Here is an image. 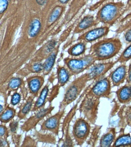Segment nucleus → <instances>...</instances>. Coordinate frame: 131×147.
<instances>
[{
	"label": "nucleus",
	"instance_id": "nucleus-1",
	"mask_svg": "<svg viewBox=\"0 0 131 147\" xmlns=\"http://www.w3.org/2000/svg\"><path fill=\"white\" fill-rule=\"evenodd\" d=\"M122 48V44L119 38H107L92 46L90 54L96 61L108 60L118 55Z\"/></svg>",
	"mask_w": 131,
	"mask_h": 147
},
{
	"label": "nucleus",
	"instance_id": "nucleus-2",
	"mask_svg": "<svg viewBox=\"0 0 131 147\" xmlns=\"http://www.w3.org/2000/svg\"><path fill=\"white\" fill-rule=\"evenodd\" d=\"M125 9V4L121 1L107 2L99 10L96 20L98 22L110 27L122 16Z\"/></svg>",
	"mask_w": 131,
	"mask_h": 147
},
{
	"label": "nucleus",
	"instance_id": "nucleus-3",
	"mask_svg": "<svg viewBox=\"0 0 131 147\" xmlns=\"http://www.w3.org/2000/svg\"><path fill=\"white\" fill-rule=\"evenodd\" d=\"M89 81L87 73L73 80L65 90L63 100L59 103V110L65 109L68 105L76 100Z\"/></svg>",
	"mask_w": 131,
	"mask_h": 147
},
{
	"label": "nucleus",
	"instance_id": "nucleus-4",
	"mask_svg": "<svg viewBox=\"0 0 131 147\" xmlns=\"http://www.w3.org/2000/svg\"><path fill=\"white\" fill-rule=\"evenodd\" d=\"M84 94L78 109L90 123L95 125L98 117L100 99Z\"/></svg>",
	"mask_w": 131,
	"mask_h": 147
},
{
	"label": "nucleus",
	"instance_id": "nucleus-5",
	"mask_svg": "<svg viewBox=\"0 0 131 147\" xmlns=\"http://www.w3.org/2000/svg\"><path fill=\"white\" fill-rule=\"evenodd\" d=\"M96 61L91 54L80 57H66L64 62L72 76H76L83 72L90 67Z\"/></svg>",
	"mask_w": 131,
	"mask_h": 147
},
{
	"label": "nucleus",
	"instance_id": "nucleus-6",
	"mask_svg": "<svg viewBox=\"0 0 131 147\" xmlns=\"http://www.w3.org/2000/svg\"><path fill=\"white\" fill-rule=\"evenodd\" d=\"M90 85L83 94L100 99L110 98L111 93V83L109 77H104Z\"/></svg>",
	"mask_w": 131,
	"mask_h": 147
},
{
	"label": "nucleus",
	"instance_id": "nucleus-7",
	"mask_svg": "<svg viewBox=\"0 0 131 147\" xmlns=\"http://www.w3.org/2000/svg\"><path fill=\"white\" fill-rule=\"evenodd\" d=\"M90 124L84 118L76 119L72 127V134L77 146H81L87 140L91 131Z\"/></svg>",
	"mask_w": 131,
	"mask_h": 147
},
{
	"label": "nucleus",
	"instance_id": "nucleus-8",
	"mask_svg": "<svg viewBox=\"0 0 131 147\" xmlns=\"http://www.w3.org/2000/svg\"><path fill=\"white\" fill-rule=\"evenodd\" d=\"M79 102V99L75 105L74 106L71 110L66 116L63 120L62 125V137L61 138L59 143L63 142L61 146H74L73 141L70 133V123L72 120V118L76 114L78 109V103Z\"/></svg>",
	"mask_w": 131,
	"mask_h": 147
},
{
	"label": "nucleus",
	"instance_id": "nucleus-9",
	"mask_svg": "<svg viewBox=\"0 0 131 147\" xmlns=\"http://www.w3.org/2000/svg\"><path fill=\"white\" fill-rule=\"evenodd\" d=\"M116 64H117L116 61L103 62L96 64L94 63L88 69V70L87 72L90 81L93 80L94 83L102 79Z\"/></svg>",
	"mask_w": 131,
	"mask_h": 147
},
{
	"label": "nucleus",
	"instance_id": "nucleus-10",
	"mask_svg": "<svg viewBox=\"0 0 131 147\" xmlns=\"http://www.w3.org/2000/svg\"><path fill=\"white\" fill-rule=\"evenodd\" d=\"M65 112V109L59 110L56 113L48 117L41 123L40 131H49L55 136H58L61 120Z\"/></svg>",
	"mask_w": 131,
	"mask_h": 147
},
{
	"label": "nucleus",
	"instance_id": "nucleus-11",
	"mask_svg": "<svg viewBox=\"0 0 131 147\" xmlns=\"http://www.w3.org/2000/svg\"><path fill=\"white\" fill-rule=\"evenodd\" d=\"M55 109L51 103L48 107L44 108L36 111L33 115L31 116L23 124L21 127L22 130L28 132L35 128L37 125L45 117H47Z\"/></svg>",
	"mask_w": 131,
	"mask_h": 147
},
{
	"label": "nucleus",
	"instance_id": "nucleus-12",
	"mask_svg": "<svg viewBox=\"0 0 131 147\" xmlns=\"http://www.w3.org/2000/svg\"><path fill=\"white\" fill-rule=\"evenodd\" d=\"M128 67L126 63H120L108 76L113 87H119L125 82L127 78Z\"/></svg>",
	"mask_w": 131,
	"mask_h": 147
},
{
	"label": "nucleus",
	"instance_id": "nucleus-13",
	"mask_svg": "<svg viewBox=\"0 0 131 147\" xmlns=\"http://www.w3.org/2000/svg\"><path fill=\"white\" fill-rule=\"evenodd\" d=\"M110 30V27L106 25L95 28L82 34L78 40L86 42H93L106 36Z\"/></svg>",
	"mask_w": 131,
	"mask_h": 147
},
{
	"label": "nucleus",
	"instance_id": "nucleus-14",
	"mask_svg": "<svg viewBox=\"0 0 131 147\" xmlns=\"http://www.w3.org/2000/svg\"><path fill=\"white\" fill-rule=\"evenodd\" d=\"M45 81V78L42 76H34L27 79L29 90L32 96L38 97Z\"/></svg>",
	"mask_w": 131,
	"mask_h": 147
},
{
	"label": "nucleus",
	"instance_id": "nucleus-15",
	"mask_svg": "<svg viewBox=\"0 0 131 147\" xmlns=\"http://www.w3.org/2000/svg\"><path fill=\"white\" fill-rule=\"evenodd\" d=\"M49 92V83L46 84L40 91L38 98L34 103L32 111L36 112L40 109L45 107L46 104L48 102V99Z\"/></svg>",
	"mask_w": 131,
	"mask_h": 147
},
{
	"label": "nucleus",
	"instance_id": "nucleus-16",
	"mask_svg": "<svg viewBox=\"0 0 131 147\" xmlns=\"http://www.w3.org/2000/svg\"><path fill=\"white\" fill-rule=\"evenodd\" d=\"M117 100L122 104H127L131 101V84L126 83L115 92Z\"/></svg>",
	"mask_w": 131,
	"mask_h": 147
},
{
	"label": "nucleus",
	"instance_id": "nucleus-17",
	"mask_svg": "<svg viewBox=\"0 0 131 147\" xmlns=\"http://www.w3.org/2000/svg\"><path fill=\"white\" fill-rule=\"evenodd\" d=\"M117 135L116 129L114 127L108 128L107 132L101 137L99 141V146L110 147L112 146L115 140Z\"/></svg>",
	"mask_w": 131,
	"mask_h": 147
},
{
	"label": "nucleus",
	"instance_id": "nucleus-18",
	"mask_svg": "<svg viewBox=\"0 0 131 147\" xmlns=\"http://www.w3.org/2000/svg\"><path fill=\"white\" fill-rule=\"evenodd\" d=\"M57 84L60 87H64L72 76V75L66 66H58L57 69Z\"/></svg>",
	"mask_w": 131,
	"mask_h": 147
},
{
	"label": "nucleus",
	"instance_id": "nucleus-19",
	"mask_svg": "<svg viewBox=\"0 0 131 147\" xmlns=\"http://www.w3.org/2000/svg\"><path fill=\"white\" fill-rule=\"evenodd\" d=\"M99 23L93 16H86L82 20L74 31L76 33L82 32L91 26H95Z\"/></svg>",
	"mask_w": 131,
	"mask_h": 147
},
{
	"label": "nucleus",
	"instance_id": "nucleus-20",
	"mask_svg": "<svg viewBox=\"0 0 131 147\" xmlns=\"http://www.w3.org/2000/svg\"><path fill=\"white\" fill-rule=\"evenodd\" d=\"M57 54V52H53V51L45 59L43 63V69L42 72L43 76L48 75L52 70L56 62Z\"/></svg>",
	"mask_w": 131,
	"mask_h": 147
},
{
	"label": "nucleus",
	"instance_id": "nucleus-21",
	"mask_svg": "<svg viewBox=\"0 0 131 147\" xmlns=\"http://www.w3.org/2000/svg\"><path fill=\"white\" fill-rule=\"evenodd\" d=\"M36 140L38 142L49 144H55L56 139L55 135L51 133H44L41 131H36L34 133Z\"/></svg>",
	"mask_w": 131,
	"mask_h": 147
},
{
	"label": "nucleus",
	"instance_id": "nucleus-22",
	"mask_svg": "<svg viewBox=\"0 0 131 147\" xmlns=\"http://www.w3.org/2000/svg\"><path fill=\"white\" fill-rule=\"evenodd\" d=\"M131 147V133H122L117 137L111 147Z\"/></svg>",
	"mask_w": 131,
	"mask_h": 147
},
{
	"label": "nucleus",
	"instance_id": "nucleus-23",
	"mask_svg": "<svg viewBox=\"0 0 131 147\" xmlns=\"http://www.w3.org/2000/svg\"><path fill=\"white\" fill-rule=\"evenodd\" d=\"M34 96L31 95L28 98L27 100L21 108L18 115L20 119H24L32 110L34 103Z\"/></svg>",
	"mask_w": 131,
	"mask_h": 147
},
{
	"label": "nucleus",
	"instance_id": "nucleus-24",
	"mask_svg": "<svg viewBox=\"0 0 131 147\" xmlns=\"http://www.w3.org/2000/svg\"><path fill=\"white\" fill-rule=\"evenodd\" d=\"M86 50V45L84 42H79L73 45L68 50V53L73 57H78L82 55Z\"/></svg>",
	"mask_w": 131,
	"mask_h": 147
},
{
	"label": "nucleus",
	"instance_id": "nucleus-25",
	"mask_svg": "<svg viewBox=\"0 0 131 147\" xmlns=\"http://www.w3.org/2000/svg\"><path fill=\"white\" fill-rule=\"evenodd\" d=\"M128 45L117 58L116 63H126L131 59V43Z\"/></svg>",
	"mask_w": 131,
	"mask_h": 147
},
{
	"label": "nucleus",
	"instance_id": "nucleus-26",
	"mask_svg": "<svg viewBox=\"0 0 131 147\" xmlns=\"http://www.w3.org/2000/svg\"><path fill=\"white\" fill-rule=\"evenodd\" d=\"M41 25L40 21L34 19L31 22L29 28L28 33L31 37H34L37 35L41 29Z\"/></svg>",
	"mask_w": 131,
	"mask_h": 147
},
{
	"label": "nucleus",
	"instance_id": "nucleus-27",
	"mask_svg": "<svg viewBox=\"0 0 131 147\" xmlns=\"http://www.w3.org/2000/svg\"><path fill=\"white\" fill-rule=\"evenodd\" d=\"M15 114L14 110L11 108H7L0 115V121L2 122H7L13 118Z\"/></svg>",
	"mask_w": 131,
	"mask_h": 147
},
{
	"label": "nucleus",
	"instance_id": "nucleus-28",
	"mask_svg": "<svg viewBox=\"0 0 131 147\" xmlns=\"http://www.w3.org/2000/svg\"><path fill=\"white\" fill-rule=\"evenodd\" d=\"M61 87H59L57 84L55 86H53L50 92H49V95H48V101L49 103H51L57 97L59 93V89Z\"/></svg>",
	"mask_w": 131,
	"mask_h": 147
},
{
	"label": "nucleus",
	"instance_id": "nucleus-29",
	"mask_svg": "<svg viewBox=\"0 0 131 147\" xmlns=\"http://www.w3.org/2000/svg\"><path fill=\"white\" fill-rule=\"evenodd\" d=\"M62 8L60 6L56 7L53 10L49 16V22L52 23L55 21L59 18L62 13Z\"/></svg>",
	"mask_w": 131,
	"mask_h": 147
},
{
	"label": "nucleus",
	"instance_id": "nucleus-30",
	"mask_svg": "<svg viewBox=\"0 0 131 147\" xmlns=\"http://www.w3.org/2000/svg\"><path fill=\"white\" fill-rule=\"evenodd\" d=\"M43 69V63L42 62H34L30 67L31 72L34 73H42Z\"/></svg>",
	"mask_w": 131,
	"mask_h": 147
},
{
	"label": "nucleus",
	"instance_id": "nucleus-31",
	"mask_svg": "<svg viewBox=\"0 0 131 147\" xmlns=\"http://www.w3.org/2000/svg\"><path fill=\"white\" fill-rule=\"evenodd\" d=\"M22 80L20 78H14L10 80L9 83V87L11 89L18 88L22 83Z\"/></svg>",
	"mask_w": 131,
	"mask_h": 147
},
{
	"label": "nucleus",
	"instance_id": "nucleus-32",
	"mask_svg": "<svg viewBox=\"0 0 131 147\" xmlns=\"http://www.w3.org/2000/svg\"><path fill=\"white\" fill-rule=\"evenodd\" d=\"M24 144V146H38L37 141L36 140L29 136L25 138Z\"/></svg>",
	"mask_w": 131,
	"mask_h": 147
},
{
	"label": "nucleus",
	"instance_id": "nucleus-33",
	"mask_svg": "<svg viewBox=\"0 0 131 147\" xmlns=\"http://www.w3.org/2000/svg\"><path fill=\"white\" fill-rule=\"evenodd\" d=\"M123 40L126 44L128 45L131 43V26L124 32Z\"/></svg>",
	"mask_w": 131,
	"mask_h": 147
},
{
	"label": "nucleus",
	"instance_id": "nucleus-34",
	"mask_svg": "<svg viewBox=\"0 0 131 147\" xmlns=\"http://www.w3.org/2000/svg\"><path fill=\"white\" fill-rule=\"evenodd\" d=\"M21 95L18 93H15L11 97V104L13 105H16L18 104L20 101Z\"/></svg>",
	"mask_w": 131,
	"mask_h": 147
},
{
	"label": "nucleus",
	"instance_id": "nucleus-35",
	"mask_svg": "<svg viewBox=\"0 0 131 147\" xmlns=\"http://www.w3.org/2000/svg\"><path fill=\"white\" fill-rule=\"evenodd\" d=\"M8 0H0V13H3L7 8Z\"/></svg>",
	"mask_w": 131,
	"mask_h": 147
},
{
	"label": "nucleus",
	"instance_id": "nucleus-36",
	"mask_svg": "<svg viewBox=\"0 0 131 147\" xmlns=\"http://www.w3.org/2000/svg\"><path fill=\"white\" fill-rule=\"evenodd\" d=\"M18 126V122L17 121H14L10 123V130L11 132L16 131L17 129Z\"/></svg>",
	"mask_w": 131,
	"mask_h": 147
},
{
	"label": "nucleus",
	"instance_id": "nucleus-37",
	"mask_svg": "<svg viewBox=\"0 0 131 147\" xmlns=\"http://www.w3.org/2000/svg\"><path fill=\"white\" fill-rule=\"evenodd\" d=\"M6 127L3 125H0V137L3 136L6 133Z\"/></svg>",
	"mask_w": 131,
	"mask_h": 147
},
{
	"label": "nucleus",
	"instance_id": "nucleus-38",
	"mask_svg": "<svg viewBox=\"0 0 131 147\" xmlns=\"http://www.w3.org/2000/svg\"><path fill=\"white\" fill-rule=\"evenodd\" d=\"M37 3L41 5H43L47 2V0H36Z\"/></svg>",
	"mask_w": 131,
	"mask_h": 147
},
{
	"label": "nucleus",
	"instance_id": "nucleus-39",
	"mask_svg": "<svg viewBox=\"0 0 131 147\" xmlns=\"http://www.w3.org/2000/svg\"><path fill=\"white\" fill-rule=\"evenodd\" d=\"M7 142L5 140H1V142H0V145H1V146H7Z\"/></svg>",
	"mask_w": 131,
	"mask_h": 147
},
{
	"label": "nucleus",
	"instance_id": "nucleus-40",
	"mask_svg": "<svg viewBox=\"0 0 131 147\" xmlns=\"http://www.w3.org/2000/svg\"><path fill=\"white\" fill-rule=\"evenodd\" d=\"M69 1V0H59L60 2L62 3H66Z\"/></svg>",
	"mask_w": 131,
	"mask_h": 147
},
{
	"label": "nucleus",
	"instance_id": "nucleus-41",
	"mask_svg": "<svg viewBox=\"0 0 131 147\" xmlns=\"http://www.w3.org/2000/svg\"><path fill=\"white\" fill-rule=\"evenodd\" d=\"M2 110H3V107H2V105H0V113H1V112H2Z\"/></svg>",
	"mask_w": 131,
	"mask_h": 147
},
{
	"label": "nucleus",
	"instance_id": "nucleus-42",
	"mask_svg": "<svg viewBox=\"0 0 131 147\" xmlns=\"http://www.w3.org/2000/svg\"><path fill=\"white\" fill-rule=\"evenodd\" d=\"M128 68H129V69L131 68V62L130 63L129 65Z\"/></svg>",
	"mask_w": 131,
	"mask_h": 147
}]
</instances>
